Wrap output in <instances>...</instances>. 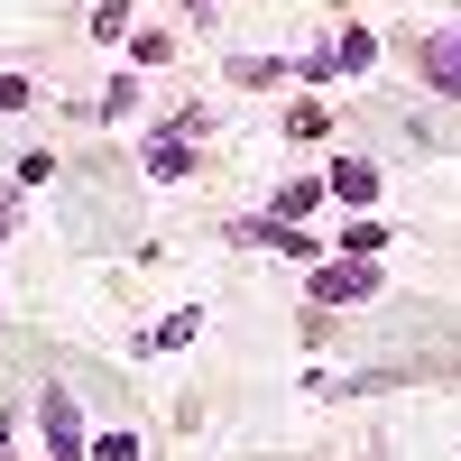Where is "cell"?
<instances>
[{"label":"cell","instance_id":"6da1fadb","mask_svg":"<svg viewBox=\"0 0 461 461\" xmlns=\"http://www.w3.org/2000/svg\"><path fill=\"white\" fill-rule=\"evenodd\" d=\"M37 425H47V461H84V406H74V388H37Z\"/></svg>","mask_w":461,"mask_h":461},{"label":"cell","instance_id":"7a4b0ae2","mask_svg":"<svg viewBox=\"0 0 461 461\" xmlns=\"http://www.w3.org/2000/svg\"><path fill=\"white\" fill-rule=\"evenodd\" d=\"M314 304H369L378 295V267L369 258H332V267H314V286H304Z\"/></svg>","mask_w":461,"mask_h":461},{"label":"cell","instance_id":"3957f363","mask_svg":"<svg viewBox=\"0 0 461 461\" xmlns=\"http://www.w3.org/2000/svg\"><path fill=\"white\" fill-rule=\"evenodd\" d=\"M415 65H425V84H434V93H452V102H461V19L415 37Z\"/></svg>","mask_w":461,"mask_h":461},{"label":"cell","instance_id":"277c9868","mask_svg":"<svg viewBox=\"0 0 461 461\" xmlns=\"http://www.w3.org/2000/svg\"><path fill=\"white\" fill-rule=\"evenodd\" d=\"M148 176H158V185L194 176V148H185V130H158V139H148Z\"/></svg>","mask_w":461,"mask_h":461},{"label":"cell","instance_id":"5b68a950","mask_svg":"<svg viewBox=\"0 0 461 461\" xmlns=\"http://www.w3.org/2000/svg\"><path fill=\"white\" fill-rule=\"evenodd\" d=\"M323 194H341V203H369V194H378V167H360V158H341V167L323 176Z\"/></svg>","mask_w":461,"mask_h":461},{"label":"cell","instance_id":"8992f818","mask_svg":"<svg viewBox=\"0 0 461 461\" xmlns=\"http://www.w3.org/2000/svg\"><path fill=\"white\" fill-rule=\"evenodd\" d=\"M323 56H332V74H360V65H378V37H369V28H341Z\"/></svg>","mask_w":461,"mask_h":461},{"label":"cell","instance_id":"52a82bcc","mask_svg":"<svg viewBox=\"0 0 461 461\" xmlns=\"http://www.w3.org/2000/svg\"><path fill=\"white\" fill-rule=\"evenodd\" d=\"M378 249H388V221H351L341 230V258H378Z\"/></svg>","mask_w":461,"mask_h":461},{"label":"cell","instance_id":"ba28073f","mask_svg":"<svg viewBox=\"0 0 461 461\" xmlns=\"http://www.w3.org/2000/svg\"><path fill=\"white\" fill-rule=\"evenodd\" d=\"M203 332V314H167L158 332H148V351H185V341H194Z\"/></svg>","mask_w":461,"mask_h":461},{"label":"cell","instance_id":"9c48e42d","mask_svg":"<svg viewBox=\"0 0 461 461\" xmlns=\"http://www.w3.org/2000/svg\"><path fill=\"white\" fill-rule=\"evenodd\" d=\"M314 194H323V185H314V176H295V185H286V194H277V212H267V221H295V212H304V203H314Z\"/></svg>","mask_w":461,"mask_h":461},{"label":"cell","instance_id":"30bf717a","mask_svg":"<svg viewBox=\"0 0 461 461\" xmlns=\"http://www.w3.org/2000/svg\"><path fill=\"white\" fill-rule=\"evenodd\" d=\"M84 461H139V434H102V443H93Z\"/></svg>","mask_w":461,"mask_h":461},{"label":"cell","instance_id":"8fae6325","mask_svg":"<svg viewBox=\"0 0 461 461\" xmlns=\"http://www.w3.org/2000/svg\"><path fill=\"white\" fill-rule=\"evenodd\" d=\"M37 93H28V74H0V111H28Z\"/></svg>","mask_w":461,"mask_h":461},{"label":"cell","instance_id":"7c38bea8","mask_svg":"<svg viewBox=\"0 0 461 461\" xmlns=\"http://www.w3.org/2000/svg\"><path fill=\"white\" fill-rule=\"evenodd\" d=\"M0 230H19V194H0Z\"/></svg>","mask_w":461,"mask_h":461},{"label":"cell","instance_id":"4fadbf2b","mask_svg":"<svg viewBox=\"0 0 461 461\" xmlns=\"http://www.w3.org/2000/svg\"><path fill=\"white\" fill-rule=\"evenodd\" d=\"M0 461H10V425H0Z\"/></svg>","mask_w":461,"mask_h":461}]
</instances>
